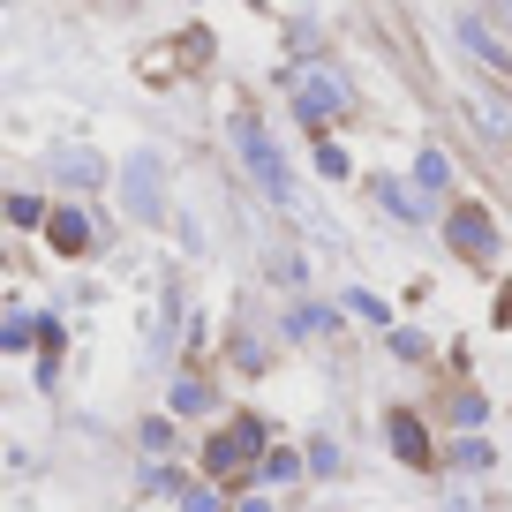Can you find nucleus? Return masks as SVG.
<instances>
[{
  "mask_svg": "<svg viewBox=\"0 0 512 512\" xmlns=\"http://www.w3.org/2000/svg\"><path fill=\"white\" fill-rule=\"evenodd\" d=\"M46 234H53V249H61V256H83V249H91V211H83V204H53V219H46Z\"/></svg>",
  "mask_w": 512,
  "mask_h": 512,
  "instance_id": "obj_7",
  "label": "nucleus"
},
{
  "mask_svg": "<svg viewBox=\"0 0 512 512\" xmlns=\"http://www.w3.org/2000/svg\"><path fill=\"white\" fill-rule=\"evenodd\" d=\"M181 512H226L211 482H181Z\"/></svg>",
  "mask_w": 512,
  "mask_h": 512,
  "instance_id": "obj_13",
  "label": "nucleus"
},
{
  "mask_svg": "<svg viewBox=\"0 0 512 512\" xmlns=\"http://www.w3.org/2000/svg\"><path fill=\"white\" fill-rule=\"evenodd\" d=\"M415 189H422V196H445V189H452V159H445L437 144L415 151Z\"/></svg>",
  "mask_w": 512,
  "mask_h": 512,
  "instance_id": "obj_10",
  "label": "nucleus"
},
{
  "mask_svg": "<svg viewBox=\"0 0 512 512\" xmlns=\"http://www.w3.org/2000/svg\"><path fill=\"white\" fill-rule=\"evenodd\" d=\"M505 16H512V0H505Z\"/></svg>",
  "mask_w": 512,
  "mask_h": 512,
  "instance_id": "obj_21",
  "label": "nucleus"
},
{
  "mask_svg": "<svg viewBox=\"0 0 512 512\" xmlns=\"http://www.w3.org/2000/svg\"><path fill=\"white\" fill-rule=\"evenodd\" d=\"M294 106H302V121H339V113L354 106V91H347V76H339V68L309 61L302 76H294Z\"/></svg>",
  "mask_w": 512,
  "mask_h": 512,
  "instance_id": "obj_2",
  "label": "nucleus"
},
{
  "mask_svg": "<svg viewBox=\"0 0 512 512\" xmlns=\"http://www.w3.org/2000/svg\"><path fill=\"white\" fill-rule=\"evenodd\" d=\"M53 166H61L68 189H98V181H106V159H98V151H61Z\"/></svg>",
  "mask_w": 512,
  "mask_h": 512,
  "instance_id": "obj_11",
  "label": "nucleus"
},
{
  "mask_svg": "<svg viewBox=\"0 0 512 512\" xmlns=\"http://www.w3.org/2000/svg\"><path fill=\"white\" fill-rule=\"evenodd\" d=\"M445 241H452V256H460V264H490V256H497V219L460 196V204L445 211Z\"/></svg>",
  "mask_w": 512,
  "mask_h": 512,
  "instance_id": "obj_4",
  "label": "nucleus"
},
{
  "mask_svg": "<svg viewBox=\"0 0 512 512\" xmlns=\"http://www.w3.org/2000/svg\"><path fill=\"white\" fill-rule=\"evenodd\" d=\"M377 196H384V211H400V219H422V204L400 189V181H377Z\"/></svg>",
  "mask_w": 512,
  "mask_h": 512,
  "instance_id": "obj_14",
  "label": "nucleus"
},
{
  "mask_svg": "<svg viewBox=\"0 0 512 512\" xmlns=\"http://www.w3.org/2000/svg\"><path fill=\"white\" fill-rule=\"evenodd\" d=\"M249 467H264V430H256V422H234V430H219L204 445V475L211 482H241Z\"/></svg>",
  "mask_w": 512,
  "mask_h": 512,
  "instance_id": "obj_1",
  "label": "nucleus"
},
{
  "mask_svg": "<svg viewBox=\"0 0 512 512\" xmlns=\"http://www.w3.org/2000/svg\"><path fill=\"white\" fill-rule=\"evenodd\" d=\"M467 121H475V136H490L497 151H512V106L497 91H475L467 98Z\"/></svg>",
  "mask_w": 512,
  "mask_h": 512,
  "instance_id": "obj_6",
  "label": "nucleus"
},
{
  "mask_svg": "<svg viewBox=\"0 0 512 512\" xmlns=\"http://www.w3.org/2000/svg\"><path fill=\"white\" fill-rule=\"evenodd\" d=\"M8 219H16V226H46L53 211H38V196H8Z\"/></svg>",
  "mask_w": 512,
  "mask_h": 512,
  "instance_id": "obj_15",
  "label": "nucleus"
},
{
  "mask_svg": "<svg viewBox=\"0 0 512 512\" xmlns=\"http://www.w3.org/2000/svg\"><path fill=\"white\" fill-rule=\"evenodd\" d=\"M121 196L136 219H166V181H159V159L151 151H136V159L121 166Z\"/></svg>",
  "mask_w": 512,
  "mask_h": 512,
  "instance_id": "obj_5",
  "label": "nucleus"
},
{
  "mask_svg": "<svg viewBox=\"0 0 512 512\" xmlns=\"http://www.w3.org/2000/svg\"><path fill=\"white\" fill-rule=\"evenodd\" d=\"M234 144H241V159H249V174L264 181V196H279V204H287V159H279V144L264 136V121H256V113H234Z\"/></svg>",
  "mask_w": 512,
  "mask_h": 512,
  "instance_id": "obj_3",
  "label": "nucleus"
},
{
  "mask_svg": "<svg viewBox=\"0 0 512 512\" xmlns=\"http://www.w3.org/2000/svg\"><path fill=\"white\" fill-rule=\"evenodd\" d=\"M452 467H467V475H475V467H490V445H475V437H467V445H452Z\"/></svg>",
  "mask_w": 512,
  "mask_h": 512,
  "instance_id": "obj_17",
  "label": "nucleus"
},
{
  "mask_svg": "<svg viewBox=\"0 0 512 512\" xmlns=\"http://www.w3.org/2000/svg\"><path fill=\"white\" fill-rule=\"evenodd\" d=\"M497 324H505V332H512V287H505V302H497Z\"/></svg>",
  "mask_w": 512,
  "mask_h": 512,
  "instance_id": "obj_19",
  "label": "nucleus"
},
{
  "mask_svg": "<svg viewBox=\"0 0 512 512\" xmlns=\"http://www.w3.org/2000/svg\"><path fill=\"white\" fill-rule=\"evenodd\" d=\"M241 512H272V505H256V497H249V505H241Z\"/></svg>",
  "mask_w": 512,
  "mask_h": 512,
  "instance_id": "obj_20",
  "label": "nucleus"
},
{
  "mask_svg": "<svg viewBox=\"0 0 512 512\" xmlns=\"http://www.w3.org/2000/svg\"><path fill=\"white\" fill-rule=\"evenodd\" d=\"M31 332H38V324H31V317H16V324H8V339H0V347H8V354H23V347H31Z\"/></svg>",
  "mask_w": 512,
  "mask_h": 512,
  "instance_id": "obj_18",
  "label": "nucleus"
},
{
  "mask_svg": "<svg viewBox=\"0 0 512 512\" xmlns=\"http://www.w3.org/2000/svg\"><path fill=\"white\" fill-rule=\"evenodd\" d=\"M302 475V460H294V452H264V482H294Z\"/></svg>",
  "mask_w": 512,
  "mask_h": 512,
  "instance_id": "obj_16",
  "label": "nucleus"
},
{
  "mask_svg": "<svg viewBox=\"0 0 512 512\" xmlns=\"http://www.w3.org/2000/svg\"><path fill=\"white\" fill-rule=\"evenodd\" d=\"M460 46L475 53V61L490 68V76H512V53H505V38H497L482 16H460Z\"/></svg>",
  "mask_w": 512,
  "mask_h": 512,
  "instance_id": "obj_8",
  "label": "nucleus"
},
{
  "mask_svg": "<svg viewBox=\"0 0 512 512\" xmlns=\"http://www.w3.org/2000/svg\"><path fill=\"white\" fill-rule=\"evenodd\" d=\"M392 452H400L407 467H437V452H430V437H422L415 415H392Z\"/></svg>",
  "mask_w": 512,
  "mask_h": 512,
  "instance_id": "obj_9",
  "label": "nucleus"
},
{
  "mask_svg": "<svg viewBox=\"0 0 512 512\" xmlns=\"http://www.w3.org/2000/svg\"><path fill=\"white\" fill-rule=\"evenodd\" d=\"M204 407H211L204 377H174V415H204Z\"/></svg>",
  "mask_w": 512,
  "mask_h": 512,
  "instance_id": "obj_12",
  "label": "nucleus"
}]
</instances>
